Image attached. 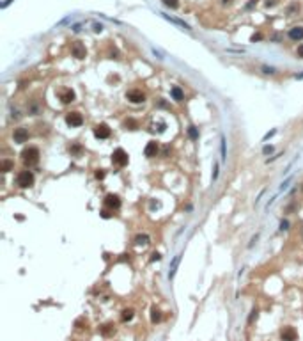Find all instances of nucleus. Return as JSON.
Wrapping results in <instances>:
<instances>
[{"mask_svg":"<svg viewBox=\"0 0 303 341\" xmlns=\"http://www.w3.org/2000/svg\"><path fill=\"white\" fill-rule=\"evenodd\" d=\"M21 158L27 165H32V163H37L39 162V149L30 146V148H25L21 151Z\"/></svg>","mask_w":303,"mask_h":341,"instance_id":"f257e3e1","label":"nucleus"},{"mask_svg":"<svg viewBox=\"0 0 303 341\" xmlns=\"http://www.w3.org/2000/svg\"><path fill=\"white\" fill-rule=\"evenodd\" d=\"M16 185L21 187V188H28V187H32L34 185V174L30 172V170H21L18 178H16Z\"/></svg>","mask_w":303,"mask_h":341,"instance_id":"f03ea898","label":"nucleus"},{"mask_svg":"<svg viewBox=\"0 0 303 341\" xmlns=\"http://www.w3.org/2000/svg\"><path fill=\"white\" fill-rule=\"evenodd\" d=\"M128 160H129V158H128V153L122 148H117L112 153V162L115 163V165H119V167H124V165L128 163Z\"/></svg>","mask_w":303,"mask_h":341,"instance_id":"7ed1b4c3","label":"nucleus"},{"mask_svg":"<svg viewBox=\"0 0 303 341\" xmlns=\"http://www.w3.org/2000/svg\"><path fill=\"white\" fill-rule=\"evenodd\" d=\"M66 123L71 128H78L84 124V117H82L80 112H69V114H66Z\"/></svg>","mask_w":303,"mask_h":341,"instance_id":"20e7f679","label":"nucleus"},{"mask_svg":"<svg viewBox=\"0 0 303 341\" xmlns=\"http://www.w3.org/2000/svg\"><path fill=\"white\" fill-rule=\"evenodd\" d=\"M126 98L131 101V103H144L145 101V94L138 89H133V91H128L126 92Z\"/></svg>","mask_w":303,"mask_h":341,"instance_id":"39448f33","label":"nucleus"},{"mask_svg":"<svg viewBox=\"0 0 303 341\" xmlns=\"http://www.w3.org/2000/svg\"><path fill=\"white\" fill-rule=\"evenodd\" d=\"M13 137H14V142H27L28 141V137H30V133H28V130L27 128H23V126H20V128H16L14 130V133H13Z\"/></svg>","mask_w":303,"mask_h":341,"instance_id":"423d86ee","label":"nucleus"},{"mask_svg":"<svg viewBox=\"0 0 303 341\" xmlns=\"http://www.w3.org/2000/svg\"><path fill=\"white\" fill-rule=\"evenodd\" d=\"M94 135H96L98 139H108V137H110V128H108V124L99 123L98 126L94 128Z\"/></svg>","mask_w":303,"mask_h":341,"instance_id":"0eeeda50","label":"nucleus"},{"mask_svg":"<svg viewBox=\"0 0 303 341\" xmlns=\"http://www.w3.org/2000/svg\"><path fill=\"white\" fill-rule=\"evenodd\" d=\"M105 204L108 206V208H112V210H117L121 206V199L119 196H115V194H106V197H105Z\"/></svg>","mask_w":303,"mask_h":341,"instance_id":"6e6552de","label":"nucleus"},{"mask_svg":"<svg viewBox=\"0 0 303 341\" xmlns=\"http://www.w3.org/2000/svg\"><path fill=\"white\" fill-rule=\"evenodd\" d=\"M71 52H73V55L76 57V59H85V55H87V50H85V46L80 41H76L75 44H73Z\"/></svg>","mask_w":303,"mask_h":341,"instance_id":"1a4fd4ad","label":"nucleus"},{"mask_svg":"<svg viewBox=\"0 0 303 341\" xmlns=\"http://www.w3.org/2000/svg\"><path fill=\"white\" fill-rule=\"evenodd\" d=\"M158 142L156 141H151V142H147V146H145V149H144V155L147 156V158H153V156H156L158 155Z\"/></svg>","mask_w":303,"mask_h":341,"instance_id":"9d476101","label":"nucleus"},{"mask_svg":"<svg viewBox=\"0 0 303 341\" xmlns=\"http://www.w3.org/2000/svg\"><path fill=\"white\" fill-rule=\"evenodd\" d=\"M280 336H282L284 341H294L296 339V330H294L293 327H285V329H282Z\"/></svg>","mask_w":303,"mask_h":341,"instance_id":"9b49d317","label":"nucleus"},{"mask_svg":"<svg viewBox=\"0 0 303 341\" xmlns=\"http://www.w3.org/2000/svg\"><path fill=\"white\" fill-rule=\"evenodd\" d=\"M75 91H71V89H66V91L60 92V101H62L64 105H68V103H71V101H75Z\"/></svg>","mask_w":303,"mask_h":341,"instance_id":"f8f14e48","label":"nucleus"},{"mask_svg":"<svg viewBox=\"0 0 303 341\" xmlns=\"http://www.w3.org/2000/svg\"><path fill=\"white\" fill-rule=\"evenodd\" d=\"M289 37L293 41H300L303 39V27H293L289 30Z\"/></svg>","mask_w":303,"mask_h":341,"instance_id":"ddd939ff","label":"nucleus"},{"mask_svg":"<svg viewBox=\"0 0 303 341\" xmlns=\"http://www.w3.org/2000/svg\"><path fill=\"white\" fill-rule=\"evenodd\" d=\"M99 332L103 334L105 338H108V336H112V334L115 332V325H113V323H105V325H101Z\"/></svg>","mask_w":303,"mask_h":341,"instance_id":"4468645a","label":"nucleus"},{"mask_svg":"<svg viewBox=\"0 0 303 341\" xmlns=\"http://www.w3.org/2000/svg\"><path fill=\"white\" fill-rule=\"evenodd\" d=\"M170 94H172V98L176 99V101H183L184 99L183 91H181V87H177V85H174V87L170 89Z\"/></svg>","mask_w":303,"mask_h":341,"instance_id":"2eb2a0df","label":"nucleus"},{"mask_svg":"<svg viewBox=\"0 0 303 341\" xmlns=\"http://www.w3.org/2000/svg\"><path fill=\"white\" fill-rule=\"evenodd\" d=\"M162 14H163V13H162ZM163 18H165V20H169V21H172V23H176V25H179V27H183L184 30H190V25H186L184 21L177 20V18H172V16H169V14H163Z\"/></svg>","mask_w":303,"mask_h":341,"instance_id":"dca6fc26","label":"nucleus"},{"mask_svg":"<svg viewBox=\"0 0 303 341\" xmlns=\"http://www.w3.org/2000/svg\"><path fill=\"white\" fill-rule=\"evenodd\" d=\"M135 316V311L131 309V307H128V309H122V313H121V318H122V322H129V320Z\"/></svg>","mask_w":303,"mask_h":341,"instance_id":"f3484780","label":"nucleus"},{"mask_svg":"<svg viewBox=\"0 0 303 341\" xmlns=\"http://www.w3.org/2000/svg\"><path fill=\"white\" fill-rule=\"evenodd\" d=\"M179 259H181V256H176L174 259H172V265H170V272H169V279L176 276V270H177V265H179Z\"/></svg>","mask_w":303,"mask_h":341,"instance_id":"a211bd4d","label":"nucleus"},{"mask_svg":"<svg viewBox=\"0 0 303 341\" xmlns=\"http://www.w3.org/2000/svg\"><path fill=\"white\" fill-rule=\"evenodd\" d=\"M151 322H153V323L162 322V313H160L158 307H153V309H151Z\"/></svg>","mask_w":303,"mask_h":341,"instance_id":"6ab92c4d","label":"nucleus"},{"mask_svg":"<svg viewBox=\"0 0 303 341\" xmlns=\"http://www.w3.org/2000/svg\"><path fill=\"white\" fill-rule=\"evenodd\" d=\"M13 167H14V163L11 160H2V163H0V170L2 172H9Z\"/></svg>","mask_w":303,"mask_h":341,"instance_id":"aec40b11","label":"nucleus"},{"mask_svg":"<svg viewBox=\"0 0 303 341\" xmlns=\"http://www.w3.org/2000/svg\"><path fill=\"white\" fill-rule=\"evenodd\" d=\"M124 128H126V130H137V128H138V123H137L135 119H126L124 121Z\"/></svg>","mask_w":303,"mask_h":341,"instance_id":"412c9836","label":"nucleus"},{"mask_svg":"<svg viewBox=\"0 0 303 341\" xmlns=\"http://www.w3.org/2000/svg\"><path fill=\"white\" fill-rule=\"evenodd\" d=\"M188 137H190L191 141H197L199 139V128H195V126L188 128Z\"/></svg>","mask_w":303,"mask_h":341,"instance_id":"4be33fe9","label":"nucleus"},{"mask_svg":"<svg viewBox=\"0 0 303 341\" xmlns=\"http://www.w3.org/2000/svg\"><path fill=\"white\" fill-rule=\"evenodd\" d=\"M163 4L167 7H170V9H176L179 6V0H163Z\"/></svg>","mask_w":303,"mask_h":341,"instance_id":"5701e85b","label":"nucleus"},{"mask_svg":"<svg viewBox=\"0 0 303 341\" xmlns=\"http://www.w3.org/2000/svg\"><path fill=\"white\" fill-rule=\"evenodd\" d=\"M135 242H137V243H149V236L147 234H138V236L135 238Z\"/></svg>","mask_w":303,"mask_h":341,"instance_id":"b1692460","label":"nucleus"},{"mask_svg":"<svg viewBox=\"0 0 303 341\" xmlns=\"http://www.w3.org/2000/svg\"><path fill=\"white\" fill-rule=\"evenodd\" d=\"M69 151L75 153V155H78V153H82V146H80V144H73V146L69 148Z\"/></svg>","mask_w":303,"mask_h":341,"instance_id":"393cba45","label":"nucleus"},{"mask_svg":"<svg viewBox=\"0 0 303 341\" xmlns=\"http://www.w3.org/2000/svg\"><path fill=\"white\" fill-rule=\"evenodd\" d=\"M220 149H222V160H225L227 155H225V139H222V146H220Z\"/></svg>","mask_w":303,"mask_h":341,"instance_id":"a878e982","label":"nucleus"},{"mask_svg":"<svg viewBox=\"0 0 303 341\" xmlns=\"http://www.w3.org/2000/svg\"><path fill=\"white\" fill-rule=\"evenodd\" d=\"M94 176L98 178V179H103V178H105V170H103V169H98L96 172H94Z\"/></svg>","mask_w":303,"mask_h":341,"instance_id":"bb28decb","label":"nucleus"},{"mask_svg":"<svg viewBox=\"0 0 303 341\" xmlns=\"http://www.w3.org/2000/svg\"><path fill=\"white\" fill-rule=\"evenodd\" d=\"M160 259H162L160 252H153V254H151V261H160Z\"/></svg>","mask_w":303,"mask_h":341,"instance_id":"cd10ccee","label":"nucleus"},{"mask_svg":"<svg viewBox=\"0 0 303 341\" xmlns=\"http://www.w3.org/2000/svg\"><path fill=\"white\" fill-rule=\"evenodd\" d=\"M262 153H264V155H269V153H273V146H264Z\"/></svg>","mask_w":303,"mask_h":341,"instance_id":"c85d7f7f","label":"nucleus"},{"mask_svg":"<svg viewBox=\"0 0 303 341\" xmlns=\"http://www.w3.org/2000/svg\"><path fill=\"white\" fill-rule=\"evenodd\" d=\"M296 55L300 57V59H303V44H300V46H298V50H296Z\"/></svg>","mask_w":303,"mask_h":341,"instance_id":"c756f323","label":"nucleus"},{"mask_svg":"<svg viewBox=\"0 0 303 341\" xmlns=\"http://www.w3.org/2000/svg\"><path fill=\"white\" fill-rule=\"evenodd\" d=\"M275 133H276V130H271V132H268V133L264 135V141H268L269 137H273V135H275Z\"/></svg>","mask_w":303,"mask_h":341,"instance_id":"7c9ffc66","label":"nucleus"},{"mask_svg":"<svg viewBox=\"0 0 303 341\" xmlns=\"http://www.w3.org/2000/svg\"><path fill=\"white\" fill-rule=\"evenodd\" d=\"M287 227H289V222H287V220H282V222H280V229H287Z\"/></svg>","mask_w":303,"mask_h":341,"instance_id":"2f4dec72","label":"nucleus"},{"mask_svg":"<svg viewBox=\"0 0 303 341\" xmlns=\"http://www.w3.org/2000/svg\"><path fill=\"white\" fill-rule=\"evenodd\" d=\"M264 4H266V7H273V6H276V0H266Z\"/></svg>","mask_w":303,"mask_h":341,"instance_id":"473e14b6","label":"nucleus"},{"mask_svg":"<svg viewBox=\"0 0 303 341\" xmlns=\"http://www.w3.org/2000/svg\"><path fill=\"white\" fill-rule=\"evenodd\" d=\"M261 39H262V36H261V34H254V36H252V43L261 41Z\"/></svg>","mask_w":303,"mask_h":341,"instance_id":"72a5a7b5","label":"nucleus"},{"mask_svg":"<svg viewBox=\"0 0 303 341\" xmlns=\"http://www.w3.org/2000/svg\"><path fill=\"white\" fill-rule=\"evenodd\" d=\"M218 178V165H215V169H213V179H216Z\"/></svg>","mask_w":303,"mask_h":341,"instance_id":"f704fd0d","label":"nucleus"},{"mask_svg":"<svg viewBox=\"0 0 303 341\" xmlns=\"http://www.w3.org/2000/svg\"><path fill=\"white\" fill-rule=\"evenodd\" d=\"M255 4H257V0H250V2L247 4V9H252V7L255 6Z\"/></svg>","mask_w":303,"mask_h":341,"instance_id":"c9c22d12","label":"nucleus"},{"mask_svg":"<svg viewBox=\"0 0 303 341\" xmlns=\"http://www.w3.org/2000/svg\"><path fill=\"white\" fill-rule=\"evenodd\" d=\"M289 181H291V178L287 179V181H284V183H282V187H280V190H285V188H287V185H289Z\"/></svg>","mask_w":303,"mask_h":341,"instance_id":"e433bc0d","label":"nucleus"},{"mask_svg":"<svg viewBox=\"0 0 303 341\" xmlns=\"http://www.w3.org/2000/svg\"><path fill=\"white\" fill-rule=\"evenodd\" d=\"M262 69H264V73H275V69H273V68H266V66H264Z\"/></svg>","mask_w":303,"mask_h":341,"instance_id":"4c0bfd02","label":"nucleus"},{"mask_svg":"<svg viewBox=\"0 0 303 341\" xmlns=\"http://www.w3.org/2000/svg\"><path fill=\"white\" fill-rule=\"evenodd\" d=\"M94 30H96V32H101V30H103V27H101V25H98V23H96V25H94Z\"/></svg>","mask_w":303,"mask_h":341,"instance_id":"58836bf2","label":"nucleus"},{"mask_svg":"<svg viewBox=\"0 0 303 341\" xmlns=\"http://www.w3.org/2000/svg\"><path fill=\"white\" fill-rule=\"evenodd\" d=\"M101 215H103V217H105V219H108V217H110V213L106 212V210H103V212H101Z\"/></svg>","mask_w":303,"mask_h":341,"instance_id":"ea45409f","label":"nucleus"},{"mask_svg":"<svg viewBox=\"0 0 303 341\" xmlns=\"http://www.w3.org/2000/svg\"><path fill=\"white\" fill-rule=\"evenodd\" d=\"M11 2H13V0H6V2L2 4V7H7V6H9V4H11Z\"/></svg>","mask_w":303,"mask_h":341,"instance_id":"a19ab883","label":"nucleus"},{"mask_svg":"<svg viewBox=\"0 0 303 341\" xmlns=\"http://www.w3.org/2000/svg\"><path fill=\"white\" fill-rule=\"evenodd\" d=\"M222 2H223V4H231V2H232V0H222Z\"/></svg>","mask_w":303,"mask_h":341,"instance_id":"79ce46f5","label":"nucleus"},{"mask_svg":"<svg viewBox=\"0 0 303 341\" xmlns=\"http://www.w3.org/2000/svg\"><path fill=\"white\" fill-rule=\"evenodd\" d=\"M296 78H303V73H301V75H296Z\"/></svg>","mask_w":303,"mask_h":341,"instance_id":"37998d69","label":"nucleus"}]
</instances>
